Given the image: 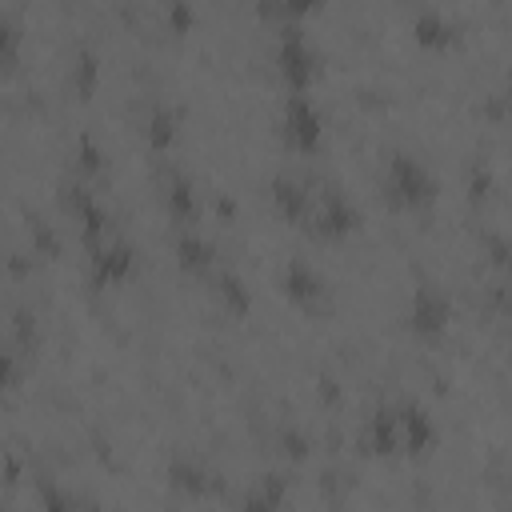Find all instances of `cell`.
I'll use <instances>...</instances> for the list:
<instances>
[{
	"label": "cell",
	"mask_w": 512,
	"mask_h": 512,
	"mask_svg": "<svg viewBox=\"0 0 512 512\" xmlns=\"http://www.w3.org/2000/svg\"><path fill=\"white\" fill-rule=\"evenodd\" d=\"M372 448L376 452H396L400 448V412H392V408H384V412H376L372 416Z\"/></svg>",
	"instance_id": "7c38bea8"
},
{
	"label": "cell",
	"mask_w": 512,
	"mask_h": 512,
	"mask_svg": "<svg viewBox=\"0 0 512 512\" xmlns=\"http://www.w3.org/2000/svg\"><path fill=\"white\" fill-rule=\"evenodd\" d=\"M132 272V244L112 240L92 248V284H116Z\"/></svg>",
	"instance_id": "8992f818"
},
{
	"label": "cell",
	"mask_w": 512,
	"mask_h": 512,
	"mask_svg": "<svg viewBox=\"0 0 512 512\" xmlns=\"http://www.w3.org/2000/svg\"><path fill=\"white\" fill-rule=\"evenodd\" d=\"M436 440V428H432V416L424 408H400V448L408 452H424L428 444Z\"/></svg>",
	"instance_id": "ba28073f"
},
{
	"label": "cell",
	"mask_w": 512,
	"mask_h": 512,
	"mask_svg": "<svg viewBox=\"0 0 512 512\" xmlns=\"http://www.w3.org/2000/svg\"><path fill=\"white\" fill-rule=\"evenodd\" d=\"M216 288H220V300H224L232 312H244V308H248V300H252V296H248V288H244V280H240L236 272H228V268L216 276Z\"/></svg>",
	"instance_id": "5bb4252c"
},
{
	"label": "cell",
	"mask_w": 512,
	"mask_h": 512,
	"mask_svg": "<svg viewBox=\"0 0 512 512\" xmlns=\"http://www.w3.org/2000/svg\"><path fill=\"white\" fill-rule=\"evenodd\" d=\"M412 32H416V44H424V48H448L452 44V24L436 12H420Z\"/></svg>",
	"instance_id": "30bf717a"
},
{
	"label": "cell",
	"mask_w": 512,
	"mask_h": 512,
	"mask_svg": "<svg viewBox=\"0 0 512 512\" xmlns=\"http://www.w3.org/2000/svg\"><path fill=\"white\" fill-rule=\"evenodd\" d=\"M92 84H96V60L84 52V56H80V64H76V88H80V96H88V92H92Z\"/></svg>",
	"instance_id": "2e32d148"
},
{
	"label": "cell",
	"mask_w": 512,
	"mask_h": 512,
	"mask_svg": "<svg viewBox=\"0 0 512 512\" xmlns=\"http://www.w3.org/2000/svg\"><path fill=\"white\" fill-rule=\"evenodd\" d=\"M284 136L300 152H312L320 144V112L308 100V92H292L288 96V104H284Z\"/></svg>",
	"instance_id": "3957f363"
},
{
	"label": "cell",
	"mask_w": 512,
	"mask_h": 512,
	"mask_svg": "<svg viewBox=\"0 0 512 512\" xmlns=\"http://www.w3.org/2000/svg\"><path fill=\"white\" fill-rule=\"evenodd\" d=\"M308 220L316 224L320 236H344V232H352V224H356V208L344 200V192L324 188V192H312V212H308Z\"/></svg>",
	"instance_id": "277c9868"
},
{
	"label": "cell",
	"mask_w": 512,
	"mask_h": 512,
	"mask_svg": "<svg viewBox=\"0 0 512 512\" xmlns=\"http://www.w3.org/2000/svg\"><path fill=\"white\" fill-rule=\"evenodd\" d=\"M276 60H280V76H284V84H288L292 92H304V88L316 80V52H312L308 40L300 36V28H284Z\"/></svg>",
	"instance_id": "7a4b0ae2"
},
{
	"label": "cell",
	"mask_w": 512,
	"mask_h": 512,
	"mask_svg": "<svg viewBox=\"0 0 512 512\" xmlns=\"http://www.w3.org/2000/svg\"><path fill=\"white\" fill-rule=\"evenodd\" d=\"M16 40H20V36H16V28L8 24V28H4V64H8V68L16 64Z\"/></svg>",
	"instance_id": "e0dca14e"
},
{
	"label": "cell",
	"mask_w": 512,
	"mask_h": 512,
	"mask_svg": "<svg viewBox=\"0 0 512 512\" xmlns=\"http://www.w3.org/2000/svg\"><path fill=\"white\" fill-rule=\"evenodd\" d=\"M168 212L184 224L196 216V196H192V184L184 176H172V184H168Z\"/></svg>",
	"instance_id": "4fadbf2b"
},
{
	"label": "cell",
	"mask_w": 512,
	"mask_h": 512,
	"mask_svg": "<svg viewBox=\"0 0 512 512\" xmlns=\"http://www.w3.org/2000/svg\"><path fill=\"white\" fill-rule=\"evenodd\" d=\"M408 328L416 336H424V340H432V336H440L448 328V300H444L440 288H432V284L416 288L412 308H408Z\"/></svg>",
	"instance_id": "5b68a950"
},
{
	"label": "cell",
	"mask_w": 512,
	"mask_h": 512,
	"mask_svg": "<svg viewBox=\"0 0 512 512\" xmlns=\"http://www.w3.org/2000/svg\"><path fill=\"white\" fill-rule=\"evenodd\" d=\"M384 192L392 204L400 208H424L436 200V180L428 176V168L412 156H392L388 172H384Z\"/></svg>",
	"instance_id": "6da1fadb"
},
{
	"label": "cell",
	"mask_w": 512,
	"mask_h": 512,
	"mask_svg": "<svg viewBox=\"0 0 512 512\" xmlns=\"http://www.w3.org/2000/svg\"><path fill=\"white\" fill-rule=\"evenodd\" d=\"M504 312H508V320H512V288H508V296H504Z\"/></svg>",
	"instance_id": "d6986e66"
},
{
	"label": "cell",
	"mask_w": 512,
	"mask_h": 512,
	"mask_svg": "<svg viewBox=\"0 0 512 512\" xmlns=\"http://www.w3.org/2000/svg\"><path fill=\"white\" fill-rule=\"evenodd\" d=\"M272 200H276V208L288 216V220H308V212H312V192H304L296 180H288V176H280L276 184H272Z\"/></svg>",
	"instance_id": "9c48e42d"
},
{
	"label": "cell",
	"mask_w": 512,
	"mask_h": 512,
	"mask_svg": "<svg viewBox=\"0 0 512 512\" xmlns=\"http://www.w3.org/2000/svg\"><path fill=\"white\" fill-rule=\"evenodd\" d=\"M292 12H304V8H312V0H284Z\"/></svg>",
	"instance_id": "ac0fdd59"
},
{
	"label": "cell",
	"mask_w": 512,
	"mask_h": 512,
	"mask_svg": "<svg viewBox=\"0 0 512 512\" xmlns=\"http://www.w3.org/2000/svg\"><path fill=\"white\" fill-rule=\"evenodd\" d=\"M176 252H180V264H184V268H192V272H208V268L216 264L212 244H208L204 236H196V232H184V236H180V244H176Z\"/></svg>",
	"instance_id": "8fae6325"
},
{
	"label": "cell",
	"mask_w": 512,
	"mask_h": 512,
	"mask_svg": "<svg viewBox=\"0 0 512 512\" xmlns=\"http://www.w3.org/2000/svg\"><path fill=\"white\" fill-rule=\"evenodd\" d=\"M284 292H288V300H296V304H304V308H316V304L324 300V280H320L308 264L292 260V264L284 268Z\"/></svg>",
	"instance_id": "52a82bcc"
},
{
	"label": "cell",
	"mask_w": 512,
	"mask_h": 512,
	"mask_svg": "<svg viewBox=\"0 0 512 512\" xmlns=\"http://www.w3.org/2000/svg\"><path fill=\"white\" fill-rule=\"evenodd\" d=\"M172 136H176V112H172V108H156L152 120H148V140H152L156 148H168Z\"/></svg>",
	"instance_id": "9a60e30c"
}]
</instances>
